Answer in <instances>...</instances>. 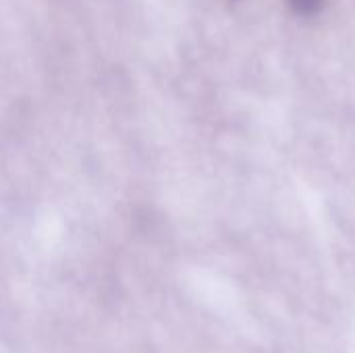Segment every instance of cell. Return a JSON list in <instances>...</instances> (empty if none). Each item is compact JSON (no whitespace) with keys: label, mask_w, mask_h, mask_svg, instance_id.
I'll return each instance as SVG.
<instances>
[{"label":"cell","mask_w":355,"mask_h":353,"mask_svg":"<svg viewBox=\"0 0 355 353\" xmlns=\"http://www.w3.org/2000/svg\"><path fill=\"white\" fill-rule=\"evenodd\" d=\"M293 4H295V6H300L302 10L310 12V10H312V6H316V4H318V0H293Z\"/></svg>","instance_id":"cell-1"}]
</instances>
